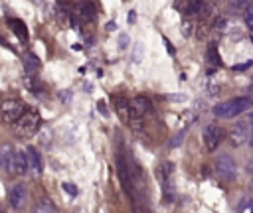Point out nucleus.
Segmentation results:
<instances>
[{
  "mask_svg": "<svg viewBox=\"0 0 253 213\" xmlns=\"http://www.w3.org/2000/svg\"><path fill=\"white\" fill-rule=\"evenodd\" d=\"M115 108L117 112L123 116V120H128L130 118V112H128V101L125 97H117L115 99Z\"/></svg>",
  "mask_w": 253,
  "mask_h": 213,
  "instance_id": "19",
  "label": "nucleus"
},
{
  "mask_svg": "<svg viewBox=\"0 0 253 213\" xmlns=\"http://www.w3.org/2000/svg\"><path fill=\"white\" fill-rule=\"evenodd\" d=\"M158 176H160V185H162L164 203H174L176 189H174V181H172V164H164V166L160 168Z\"/></svg>",
  "mask_w": 253,
  "mask_h": 213,
  "instance_id": "5",
  "label": "nucleus"
},
{
  "mask_svg": "<svg viewBox=\"0 0 253 213\" xmlns=\"http://www.w3.org/2000/svg\"><path fill=\"white\" fill-rule=\"evenodd\" d=\"M26 195H28V191H26V185L22 181L12 183L10 189H8V201H10L12 209H22L24 201H26Z\"/></svg>",
  "mask_w": 253,
  "mask_h": 213,
  "instance_id": "9",
  "label": "nucleus"
},
{
  "mask_svg": "<svg viewBox=\"0 0 253 213\" xmlns=\"http://www.w3.org/2000/svg\"><path fill=\"white\" fill-rule=\"evenodd\" d=\"M225 30H227V20L219 16V18L213 22V34H215V36H223Z\"/></svg>",
  "mask_w": 253,
  "mask_h": 213,
  "instance_id": "20",
  "label": "nucleus"
},
{
  "mask_svg": "<svg viewBox=\"0 0 253 213\" xmlns=\"http://www.w3.org/2000/svg\"><path fill=\"white\" fill-rule=\"evenodd\" d=\"M49 136H51L49 128H43V132H42V144H49Z\"/></svg>",
  "mask_w": 253,
  "mask_h": 213,
  "instance_id": "28",
  "label": "nucleus"
},
{
  "mask_svg": "<svg viewBox=\"0 0 253 213\" xmlns=\"http://www.w3.org/2000/svg\"><path fill=\"white\" fill-rule=\"evenodd\" d=\"M208 61L213 63V65H219V53H217L215 43H210V47H208Z\"/></svg>",
  "mask_w": 253,
  "mask_h": 213,
  "instance_id": "21",
  "label": "nucleus"
},
{
  "mask_svg": "<svg viewBox=\"0 0 253 213\" xmlns=\"http://www.w3.org/2000/svg\"><path fill=\"white\" fill-rule=\"evenodd\" d=\"M63 191L69 193V195H77V187H75V183H69V181L63 183Z\"/></svg>",
  "mask_w": 253,
  "mask_h": 213,
  "instance_id": "24",
  "label": "nucleus"
},
{
  "mask_svg": "<svg viewBox=\"0 0 253 213\" xmlns=\"http://www.w3.org/2000/svg\"><path fill=\"white\" fill-rule=\"evenodd\" d=\"M249 187H251V191H253V181H251V183H249Z\"/></svg>",
  "mask_w": 253,
  "mask_h": 213,
  "instance_id": "36",
  "label": "nucleus"
},
{
  "mask_svg": "<svg viewBox=\"0 0 253 213\" xmlns=\"http://www.w3.org/2000/svg\"><path fill=\"white\" fill-rule=\"evenodd\" d=\"M253 6V0H227V10L231 14H239V12H247Z\"/></svg>",
  "mask_w": 253,
  "mask_h": 213,
  "instance_id": "17",
  "label": "nucleus"
},
{
  "mask_svg": "<svg viewBox=\"0 0 253 213\" xmlns=\"http://www.w3.org/2000/svg\"><path fill=\"white\" fill-rule=\"evenodd\" d=\"M251 106H253V97L241 95V97H233V99H227V101H223V103H217V105L211 108V112H213V116H217V118H233V116H237V114L247 112Z\"/></svg>",
  "mask_w": 253,
  "mask_h": 213,
  "instance_id": "1",
  "label": "nucleus"
},
{
  "mask_svg": "<svg viewBox=\"0 0 253 213\" xmlns=\"http://www.w3.org/2000/svg\"><path fill=\"white\" fill-rule=\"evenodd\" d=\"M107 30H109V32H113V30H115V24H113V22H109V24H107Z\"/></svg>",
  "mask_w": 253,
  "mask_h": 213,
  "instance_id": "34",
  "label": "nucleus"
},
{
  "mask_svg": "<svg viewBox=\"0 0 253 213\" xmlns=\"http://www.w3.org/2000/svg\"><path fill=\"white\" fill-rule=\"evenodd\" d=\"M202 138H204L206 148H208L210 152H213V150L223 142V138H225V130H223V126H219V124H208V126L204 128Z\"/></svg>",
  "mask_w": 253,
  "mask_h": 213,
  "instance_id": "6",
  "label": "nucleus"
},
{
  "mask_svg": "<svg viewBox=\"0 0 253 213\" xmlns=\"http://www.w3.org/2000/svg\"><path fill=\"white\" fill-rule=\"evenodd\" d=\"M132 59H134L136 63L142 59V43H136V53L132 51Z\"/></svg>",
  "mask_w": 253,
  "mask_h": 213,
  "instance_id": "26",
  "label": "nucleus"
},
{
  "mask_svg": "<svg viewBox=\"0 0 253 213\" xmlns=\"http://www.w3.org/2000/svg\"><path fill=\"white\" fill-rule=\"evenodd\" d=\"M97 106H99V112L107 114V108H105V103H103V101H99V103H97Z\"/></svg>",
  "mask_w": 253,
  "mask_h": 213,
  "instance_id": "31",
  "label": "nucleus"
},
{
  "mask_svg": "<svg viewBox=\"0 0 253 213\" xmlns=\"http://www.w3.org/2000/svg\"><path fill=\"white\" fill-rule=\"evenodd\" d=\"M134 22H136V12L130 10V12H128V24H134Z\"/></svg>",
  "mask_w": 253,
  "mask_h": 213,
  "instance_id": "30",
  "label": "nucleus"
},
{
  "mask_svg": "<svg viewBox=\"0 0 253 213\" xmlns=\"http://www.w3.org/2000/svg\"><path fill=\"white\" fill-rule=\"evenodd\" d=\"M57 2H59V4H65V2H67V0H57Z\"/></svg>",
  "mask_w": 253,
  "mask_h": 213,
  "instance_id": "35",
  "label": "nucleus"
},
{
  "mask_svg": "<svg viewBox=\"0 0 253 213\" xmlns=\"http://www.w3.org/2000/svg\"><path fill=\"white\" fill-rule=\"evenodd\" d=\"M12 172H14L16 176H26V174L30 172V164H28V154H26V150H18V152H14Z\"/></svg>",
  "mask_w": 253,
  "mask_h": 213,
  "instance_id": "11",
  "label": "nucleus"
},
{
  "mask_svg": "<svg viewBox=\"0 0 253 213\" xmlns=\"http://www.w3.org/2000/svg\"><path fill=\"white\" fill-rule=\"evenodd\" d=\"M75 16L83 22H93L95 16H97V8L91 0H79L75 4Z\"/></svg>",
  "mask_w": 253,
  "mask_h": 213,
  "instance_id": "10",
  "label": "nucleus"
},
{
  "mask_svg": "<svg viewBox=\"0 0 253 213\" xmlns=\"http://www.w3.org/2000/svg\"><path fill=\"white\" fill-rule=\"evenodd\" d=\"M12 160H14V148L12 144L0 146V172H12Z\"/></svg>",
  "mask_w": 253,
  "mask_h": 213,
  "instance_id": "14",
  "label": "nucleus"
},
{
  "mask_svg": "<svg viewBox=\"0 0 253 213\" xmlns=\"http://www.w3.org/2000/svg\"><path fill=\"white\" fill-rule=\"evenodd\" d=\"M215 174L223 179V181H233L237 176V164L229 154H217L215 158Z\"/></svg>",
  "mask_w": 253,
  "mask_h": 213,
  "instance_id": "3",
  "label": "nucleus"
},
{
  "mask_svg": "<svg viewBox=\"0 0 253 213\" xmlns=\"http://www.w3.org/2000/svg\"><path fill=\"white\" fill-rule=\"evenodd\" d=\"M32 213H57V209L49 199H38L32 207Z\"/></svg>",
  "mask_w": 253,
  "mask_h": 213,
  "instance_id": "18",
  "label": "nucleus"
},
{
  "mask_svg": "<svg viewBox=\"0 0 253 213\" xmlns=\"http://www.w3.org/2000/svg\"><path fill=\"white\" fill-rule=\"evenodd\" d=\"M150 99L148 97H144V95H136L134 99H130L128 101V112H130V118L134 120V118H140V116H144L148 110H150Z\"/></svg>",
  "mask_w": 253,
  "mask_h": 213,
  "instance_id": "8",
  "label": "nucleus"
},
{
  "mask_svg": "<svg viewBox=\"0 0 253 213\" xmlns=\"http://www.w3.org/2000/svg\"><path fill=\"white\" fill-rule=\"evenodd\" d=\"M204 4L206 0H182V2H176V8H180V12L186 16H194L202 12Z\"/></svg>",
  "mask_w": 253,
  "mask_h": 213,
  "instance_id": "13",
  "label": "nucleus"
},
{
  "mask_svg": "<svg viewBox=\"0 0 253 213\" xmlns=\"http://www.w3.org/2000/svg\"><path fill=\"white\" fill-rule=\"evenodd\" d=\"M249 136H251V116L245 118V120H239L231 126L229 130V142L231 146H243L245 142H249Z\"/></svg>",
  "mask_w": 253,
  "mask_h": 213,
  "instance_id": "4",
  "label": "nucleus"
},
{
  "mask_svg": "<svg viewBox=\"0 0 253 213\" xmlns=\"http://www.w3.org/2000/svg\"><path fill=\"white\" fill-rule=\"evenodd\" d=\"M247 93H249V97H253V77H251V81H249V87H247Z\"/></svg>",
  "mask_w": 253,
  "mask_h": 213,
  "instance_id": "32",
  "label": "nucleus"
},
{
  "mask_svg": "<svg viewBox=\"0 0 253 213\" xmlns=\"http://www.w3.org/2000/svg\"><path fill=\"white\" fill-rule=\"evenodd\" d=\"M249 144H253V116H251V136H249Z\"/></svg>",
  "mask_w": 253,
  "mask_h": 213,
  "instance_id": "33",
  "label": "nucleus"
},
{
  "mask_svg": "<svg viewBox=\"0 0 253 213\" xmlns=\"http://www.w3.org/2000/svg\"><path fill=\"white\" fill-rule=\"evenodd\" d=\"M251 65H253L251 61H245V63H237V65H233L231 69H233V71H245V69H249Z\"/></svg>",
  "mask_w": 253,
  "mask_h": 213,
  "instance_id": "27",
  "label": "nucleus"
},
{
  "mask_svg": "<svg viewBox=\"0 0 253 213\" xmlns=\"http://www.w3.org/2000/svg\"><path fill=\"white\" fill-rule=\"evenodd\" d=\"M245 26H247V28L253 32V6H251L247 12H245Z\"/></svg>",
  "mask_w": 253,
  "mask_h": 213,
  "instance_id": "23",
  "label": "nucleus"
},
{
  "mask_svg": "<svg viewBox=\"0 0 253 213\" xmlns=\"http://www.w3.org/2000/svg\"><path fill=\"white\" fill-rule=\"evenodd\" d=\"M162 41H164V47L168 49V53H170V55H174V53H176V49L172 47V43H170V41H168L166 37H162Z\"/></svg>",
  "mask_w": 253,
  "mask_h": 213,
  "instance_id": "29",
  "label": "nucleus"
},
{
  "mask_svg": "<svg viewBox=\"0 0 253 213\" xmlns=\"http://www.w3.org/2000/svg\"><path fill=\"white\" fill-rule=\"evenodd\" d=\"M24 71H26L28 75H34V73L40 71V57H38L36 53H28V55L24 57Z\"/></svg>",
  "mask_w": 253,
  "mask_h": 213,
  "instance_id": "16",
  "label": "nucleus"
},
{
  "mask_svg": "<svg viewBox=\"0 0 253 213\" xmlns=\"http://www.w3.org/2000/svg\"><path fill=\"white\" fill-rule=\"evenodd\" d=\"M8 28L20 37V39H28V28H26V24L22 22V20H18V18H8Z\"/></svg>",
  "mask_w": 253,
  "mask_h": 213,
  "instance_id": "15",
  "label": "nucleus"
},
{
  "mask_svg": "<svg viewBox=\"0 0 253 213\" xmlns=\"http://www.w3.org/2000/svg\"><path fill=\"white\" fill-rule=\"evenodd\" d=\"M42 124V118H40V112L36 108H26L24 114L14 122V128L20 136H32Z\"/></svg>",
  "mask_w": 253,
  "mask_h": 213,
  "instance_id": "2",
  "label": "nucleus"
},
{
  "mask_svg": "<svg viewBox=\"0 0 253 213\" xmlns=\"http://www.w3.org/2000/svg\"><path fill=\"white\" fill-rule=\"evenodd\" d=\"M24 110H26V105L22 101H18V99H8V101L2 103V118H4V122H12L14 124L24 114Z\"/></svg>",
  "mask_w": 253,
  "mask_h": 213,
  "instance_id": "7",
  "label": "nucleus"
},
{
  "mask_svg": "<svg viewBox=\"0 0 253 213\" xmlns=\"http://www.w3.org/2000/svg\"><path fill=\"white\" fill-rule=\"evenodd\" d=\"M128 36L123 32V34H119V41H117V45H119V49H126L128 47Z\"/></svg>",
  "mask_w": 253,
  "mask_h": 213,
  "instance_id": "22",
  "label": "nucleus"
},
{
  "mask_svg": "<svg viewBox=\"0 0 253 213\" xmlns=\"http://www.w3.org/2000/svg\"><path fill=\"white\" fill-rule=\"evenodd\" d=\"M182 34H184L186 37L192 34V22H190V20H184V24H182Z\"/></svg>",
  "mask_w": 253,
  "mask_h": 213,
  "instance_id": "25",
  "label": "nucleus"
},
{
  "mask_svg": "<svg viewBox=\"0 0 253 213\" xmlns=\"http://www.w3.org/2000/svg\"><path fill=\"white\" fill-rule=\"evenodd\" d=\"M26 154H28V164H30V170H32L36 176H40V174H42V170H43L42 154L38 152V148H36V146H28V148H26Z\"/></svg>",
  "mask_w": 253,
  "mask_h": 213,
  "instance_id": "12",
  "label": "nucleus"
}]
</instances>
